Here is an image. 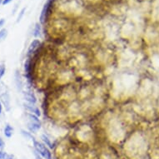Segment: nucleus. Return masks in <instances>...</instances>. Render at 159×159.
I'll return each instance as SVG.
<instances>
[{
	"instance_id": "nucleus-8",
	"label": "nucleus",
	"mask_w": 159,
	"mask_h": 159,
	"mask_svg": "<svg viewBox=\"0 0 159 159\" xmlns=\"http://www.w3.org/2000/svg\"><path fill=\"white\" fill-rule=\"evenodd\" d=\"M14 83H15L16 88L18 91H22L24 89V83H23L20 72L18 70H16L15 73H14Z\"/></svg>"
},
{
	"instance_id": "nucleus-17",
	"label": "nucleus",
	"mask_w": 159,
	"mask_h": 159,
	"mask_svg": "<svg viewBox=\"0 0 159 159\" xmlns=\"http://www.w3.org/2000/svg\"><path fill=\"white\" fill-rule=\"evenodd\" d=\"M5 146V143L3 141V139L2 138H0V149H3Z\"/></svg>"
},
{
	"instance_id": "nucleus-5",
	"label": "nucleus",
	"mask_w": 159,
	"mask_h": 159,
	"mask_svg": "<svg viewBox=\"0 0 159 159\" xmlns=\"http://www.w3.org/2000/svg\"><path fill=\"white\" fill-rule=\"evenodd\" d=\"M43 44L42 42L39 40V39H34L30 44L29 46V48H28V51H27V56L28 57H34L35 55H37L39 53V51L40 50V48H42Z\"/></svg>"
},
{
	"instance_id": "nucleus-12",
	"label": "nucleus",
	"mask_w": 159,
	"mask_h": 159,
	"mask_svg": "<svg viewBox=\"0 0 159 159\" xmlns=\"http://www.w3.org/2000/svg\"><path fill=\"white\" fill-rule=\"evenodd\" d=\"M8 36V30L6 29H2L0 30V42L3 41Z\"/></svg>"
},
{
	"instance_id": "nucleus-7",
	"label": "nucleus",
	"mask_w": 159,
	"mask_h": 159,
	"mask_svg": "<svg viewBox=\"0 0 159 159\" xmlns=\"http://www.w3.org/2000/svg\"><path fill=\"white\" fill-rule=\"evenodd\" d=\"M24 108L26 109V111L29 113H33V114L36 115L38 117H40L41 115V112L40 109L36 104H29V103H24Z\"/></svg>"
},
{
	"instance_id": "nucleus-4",
	"label": "nucleus",
	"mask_w": 159,
	"mask_h": 159,
	"mask_svg": "<svg viewBox=\"0 0 159 159\" xmlns=\"http://www.w3.org/2000/svg\"><path fill=\"white\" fill-rule=\"evenodd\" d=\"M53 1L54 0H48L47 2L44 3V5L43 7L41 13H40V17H39V21L40 24L44 25L47 23L48 17L50 15V12L52 8V4H53Z\"/></svg>"
},
{
	"instance_id": "nucleus-16",
	"label": "nucleus",
	"mask_w": 159,
	"mask_h": 159,
	"mask_svg": "<svg viewBox=\"0 0 159 159\" xmlns=\"http://www.w3.org/2000/svg\"><path fill=\"white\" fill-rule=\"evenodd\" d=\"M34 156H35V157H36V159H43V157L40 154H39L38 152H37L35 150H34Z\"/></svg>"
},
{
	"instance_id": "nucleus-21",
	"label": "nucleus",
	"mask_w": 159,
	"mask_h": 159,
	"mask_svg": "<svg viewBox=\"0 0 159 159\" xmlns=\"http://www.w3.org/2000/svg\"><path fill=\"white\" fill-rule=\"evenodd\" d=\"M13 0H3V5H7V4H8L9 3H11Z\"/></svg>"
},
{
	"instance_id": "nucleus-15",
	"label": "nucleus",
	"mask_w": 159,
	"mask_h": 159,
	"mask_svg": "<svg viewBox=\"0 0 159 159\" xmlns=\"http://www.w3.org/2000/svg\"><path fill=\"white\" fill-rule=\"evenodd\" d=\"M24 11H25V8H23V9L21 10V12H20V13L18 14V18H17V23H18V22L21 20L22 17H23L24 14Z\"/></svg>"
},
{
	"instance_id": "nucleus-3",
	"label": "nucleus",
	"mask_w": 159,
	"mask_h": 159,
	"mask_svg": "<svg viewBox=\"0 0 159 159\" xmlns=\"http://www.w3.org/2000/svg\"><path fill=\"white\" fill-rule=\"evenodd\" d=\"M0 101L6 111L9 112L11 110V97L4 84H0Z\"/></svg>"
},
{
	"instance_id": "nucleus-9",
	"label": "nucleus",
	"mask_w": 159,
	"mask_h": 159,
	"mask_svg": "<svg viewBox=\"0 0 159 159\" xmlns=\"http://www.w3.org/2000/svg\"><path fill=\"white\" fill-rule=\"evenodd\" d=\"M41 140H42L43 143L48 148H49L50 149L54 148V144H53V143L52 142V139H50V138L47 135V134H45V133L42 134V135H41Z\"/></svg>"
},
{
	"instance_id": "nucleus-14",
	"label": "nucleus",
	"mask_w": 159,
	"mask_h": 159,
	"mask_svg": "<svg viewBox=\"0 0 159 159\" xmlns=\"http://www.w3.org/2000/svg\"><path fill=\"white\" fill-rule=\"evenodd\" d=\"M22 134L24 136V138H26V139H31V140H33L34 138L33 135H32V133L30 132H28V131L22 130Z\"/></svg>"
},
{
	"instance_id": "nucleus-22",
	"label": "nucleus",
	"mask_w": 159,
	"mask_h": 159,
	"mask_svg": "<svg viewBox=\"0 0 159 159\" xmlns=\"http://www.w3.org/2000/svg\"><path fill=\"white\" fill-rule=\"evenodd\" d=\"M2 112H3V104H2V102L0 101V114L2 113Z\"/></svg>"
},
{
	"instance_id": "nucleus-1",
	"label": "nucleus",
	"mask_w": 159,
	"mask_h": 159,
	"mask_svg": "<svg viewBox=\"0 0 159 159\" xmlns=\"http://www.w3.org/2000/svg\"><path fill=\"white\" fill-rule=\"evenodd\" d=\"M27 118V128L31 133H38L42 127V123L39 119V117L33 113L28 112L26 115Z\"/></svg>"
},
{
	"instance_id": "nucleus-19",
	"label": "nucleus",
	"mask_w": 159,
	"mask_h": 159,
	"mask_svg": "<svg viewBox=\"0 0 159 159\" xmlns=\"http://www.w3.org/2000/svg\"><path fill=\"white\" fill-rule=\"evenodd\" d=\"M4 24H5V19L4 18H1L0 19V30L2 29V27L4 25Z\"/></svg>"
},
{
	"instance_id": "nucleus-23",
	"label": "nucleus",
	"mask_w": 159,
	"mask_h": 159,
	"mask_svg": "<svg viewBox=\"0 0 159 159\" xmlns=\"http://www.w3.org/2000/svg\"><path fill=\"white\" fill-rule=\"evenodd\" d=\"M3 0H0V5H1V4H3Z\"/></svg>"
},
{
	"instance_id": "nucleus-10",
	"label": "nucleus",
	"mask_w": 159,
	"mask_h": 159,
	"mask_svg": "<svg viewBox=\"0 0 159 159\" xmlns=\"http://www.w3.org/2000/svg\"><path fill=\"white\" fill-rule=\"evenodd\" d=\"M13 131H14V129H13V127L9 123H7L5 127H4V128H3V134H4L6 138H10L13 136Z\"/></svg>"
},
{
	"instance_id": "nucleus-20",
	"label": "nucleus",
	"mask_w": 159,
	"mask_h": 159,
	"mask_svg": "<svg viewBox=\"0 0 159 159\" xmlns=\"http://www.w3.org/2000/svg\"><path fill=\"white\" fill-rule=\"evenodd\" d=\"M5 153L6 152H3L2 149H0V159H3V157H4V156H5Z\"/></svg>"
},
{
	"instance_id": "nucleus-2",
	"label": "nucleus",
	"mask_w": 159,
	"mask_h": 159,
	"mask_svg": "<svg viewBox=\"0 0 159 159\" xmlns=\"http://www.w3.org/2000/svg\"><path fill=\"white\" fill-rule=\"evenodd\" d=\"M33 145H34V150L40 154L43 157V159H52V152L50 151L49 148H48L43 142H40L34 138L33 140Z\"/></svg>"
},
{
	"instance_id": "nucleus-18",
	"label": "nucleus",
	"mask_w": 159,
	"mask_h": 159,
	"mask_svg": "<svg viewBox=\"0 0 159 159\" xmlns=\"http://www.w3.org/2000/svg\"><path fill=\"white\" fill-rule=\"evenodd\" d=\"M3 159H15V157L13 155H11V154L5 153V156H4Z\"/></svg>"
},
{
	"instance_id": "nucleus-13",
	"label": "nucleus",
	"mask_w": 159,
	"mask_h": 159,
	"mask_svg": "<svg viewBox=\"0 0 159 159\" xmlns=\"http://www.w3.org/2000/svg\"><path fill=\"white\" fill-rule=\"evenodd\" d=\"M6 73V66L4 63H1L0 64V82L2 80V78L4 76Z\"/></svg>"
},
{
	"instance_id": "nucleus-11",
	"label": "nucleus",
	"mask_w": 159,
	"mask_h": 159,
	"mask_svg": "<svg viewBox=\"0 0 159 159\" xmlns=\"http://www.w3.org/2000/svg\"><path fill=\"white\" fill-rule=\"evenodd\" d=\"M41 32H42V29H41V24L39 23H37L35 24L34 29V32H33V35H34V38H39L41 36Z\"/></svg>"
},
{
	"instance_id": "nucleus-6",
	"label": "nucleus",
	"mask_w": 159,
	"mask_h": 159,
	"mask_svg": "<svg viewBox=\"0 0 159 159\" xmlns=\"http://www.w3.org/2000/svg\"><path fill=\"white\" fill-rule=\"evenodd\" d=\"M24 98L27 103H29V104H37V102H38L36 95L31 89H28L24 92Z\"/></svg>"
}]
</instances>
